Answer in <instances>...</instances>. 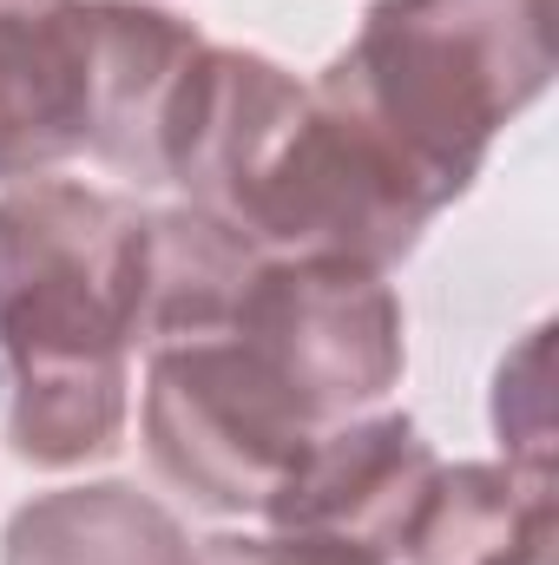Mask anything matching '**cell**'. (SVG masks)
Instances as JSON below:
<instances>
[{"label": "cell", "instance_id": "1", "mask_svg": "<svg viewBox=\"0 0 559 565\" xmlns=\"http://www.w3.org/2000/svg\"><path fill=\"white\" fill-rule=\"evenodd\" d=\"M145 309V211L73 178L0 191V369L7 447L66 473L106 460L133 415Z\"/></svg>", "mask_w": 559, "mask_h": 565}, {"label": "cell", "instance_id": "2", "mask_svg": "<svg viewBox=\"0 0 559 565\" xmlns=\"http://www.w3.org/2000/svg\"><path fill=\"white\" fill-rule=\"evenodd\" d=\"M454 204L553 79V0H376L316 73Z\"/></svg>", "mask_w": 559, "mask_h": 565}, {"label": "cell", "instance_id": "3", "mask_svg": "<svg viewBox=\"0 0 559 565\" xmlns=\"http://www.w3.org/2000/svg\"><path fill=\"white\" fill-rule=\"evenodd\" d=\"M211 211L231 217L264 257L356 264L389 277L402 257H415L421 231L447 204L336 86L316 79Z\"/></svg>", "mask_w": 559, "mask_h": 565}, {"label": "cell", "instance_id": "4", "mask_svg": "<svg viewBox=\"0 0 559 565\" xmlns=\"http://www.w3.org/2000/svg\"><path fill=\"white\" fill-rule=\"evenodd\" d=\"M309 408L238 329L145 349L139 440L151 473L211 520H264L309 447Z\"/></svg>", "mask_w": 559, "mask_h": 565}, {"label": "cell", "instance_id": "5", "mask_svg": "<svg viewBox=\"0 0 559 565\" xmlns=\"http://www.w3.org/2000/svg\"><path fill=\"white\" fill-rule=\"evenodd\" d=\"M296 388L316 427L369 415L409 369L402 302L389 277L356 264H289L264 257L238 316L224 322Z\"/></svg>", "mask_w": 559, "mask_h": 565}, {"label": "cell", "instance_id": "6", "mask_svg": "<svg viewBox=\"0 0 559 565\" xmlns=\"http://www.w3.org/2000/svg\"><path fill=\"white\" fill-rule=\"evenodd\" d=\"M434 467L441 460L409 415H389V408L349 415V422L309 434V447L296 454L277 500L264 507V526L356 546L369 559L395 565Z\"/></svg>", "mask_w": 559, "mask_h": 565}, {"label": "cell", "instance_id": "7", "mask_svg": "<svg viewBox=\"0 0 559 565\" xmlns=\"http://www.w3.org/2000/svg\"><path fill=\"white\" fill-rule=\"evenodd\" d=\"M204 33L151 0H93V132L86 151L139 191L171 184L178 126L198 86Z\"/></svg>", "mask_w": 559, "mask_h": 565}, {"label": "cell", "instance_id": "8", "mask_svg": "<svg viewBox=\"0 0 559 565\" xmlns=\"http://www.w3.org/2000/svg\"><path fill=\"white\" fill-rule=\"evenodd\" d=\"M93 132V0H0V184L46 178Z\"/></svg>", "mask_w": 559, "mask_h": 565}, {"label": "cell", "instance_id": "9", "mask_svg": "<svg viewBox=\"0 0 559 565\" xmlns=\"http://www.w3.org/2000/svg\"><path fill=\"white\" fill-rule=\"evenodd\" d=\"M553 473L514 460L434 467L402 565H553Z\"/></svg>", "mask_w": 559, "mask_h": 565}, {"label": "cell", "instance_id": "10", "mask_svg": "<svg viewBox=\"0 0 559 565\" xmlns=\"http://www.w3.org/2000/svg\"><path fill=\"white\" fill-rule=\"evenodd\" d=\"M0 565H204L171 507L126 480L33 493L0 540Z\"/></svg>", "mask_w": 559, "mask_h": 565}, {"label": "cell", "instance_id": "11", "mask_svg": "<svg viewBox=\"0 0 559 565\" xmlns=\"http://www.w3.org/2000/svg\"><path fill=\"white\" fill-rule=\"evenodd\" d=\"M264 270V250L218 211L204 204H171L145 211V309H139V342H191L218 335L251 277Z\"/></svg>", "mask_w": 559, "mask_h": 565}, {"label": "cell", "instance_id": "12", "mask_svg": "<svg viewBox=\"0 0 559 565\" xmlns=\"http://www.w3.org/2000/svg\"><path fill=\"white\" fill-rule=\"evenodd\" d=\"M547 322L520 335V349L494 375V434L514 467L553 473V395H547Z\"/></svg>", "mask_w": 559, "mask_h": 565}, {"label": "cell", "instance_id": "13", "mask_svg": "<svg viewBox=\"0 0 559 565\" xmlns=\"http://www.w3.org/2000/svg\"><path fill=\"white\" fill-rule=\"evenodd\" d=\"M204 565H382L356 546H329V540H303V533H218L198 540Z\"/></svg>", "mask_w": 559, "mask_h": 565}]
</instances>
